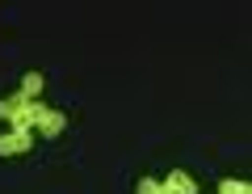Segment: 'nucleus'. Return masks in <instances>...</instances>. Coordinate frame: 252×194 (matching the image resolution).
I'll return each instance as SVG.
<instances>
[{"instance_id": "423d86ee", "label": "nucleus", "mask_w": 252, "mask_h": 194, "mask_svg": "<svg viewBox=\"0 0 252 194\" xmlns=\"http://www.w3.org/2000/svg\"><path fill=\"white\" fill-rule=\"evenodd\" d=\"M156 186H160V182H156V177H139L135 194H156Z\"/></svg>"}, {"instance_id": "20e7f679", "label": "nucleus", "mask_w": 252, "mask_h": 194, "mask_svg": "<svg viewBox=\"0 0 252 194\" xmlns=\"http://www.w3.org/2000/svg\"><path fill=\"white\" fill-rule=\"evenodd\" d=\"M42 84H46V80H42V72H26V76H21V89H17V93H21V97H34V102H38Z\"/></svg>"}, {"instance_id": "7ed1b4c3", "label": "nucleus", "mask_w": 252, "mask_h": 194, "mask_svg": "<svg viewBox=\"0 0 252 194\" xmlns=\"http://www.w3.org/2000/svg\"><path fill=\"white\" fill-rule=\"evenodd\" d=\"M164 186H168L172 194H198V182H193L189 173H181V169H172V173L164 177Z\"/></svg>"}, {"instance_id": "0eeeda50", "label": "nucleus", "mask_w": 252, "mask_h": 194, "mask_svg": "<svg viewBox=\"0 0 252 194\" xmlns=\"http://www.w3.org/2000/svg\"><path fill=\"white\" fill-rule=\"evenodd\" d=\"M156 194H172V190H168V186H164V182H160V186H156Z\"/></svg>"}, {"instance_id": "f257e3e1", "label": "nucleus", "mask_w": 252, "mask_h": 194, "mask_svg": "<svg viewBox=\"0 0 252 194\" xmlns=\"http://www.w3.org/2000/svg\"><path fill=\"white\" fill-rule=\"evenodd\" d=\"M0 118L9 122L13 131H42V135H59L63 127H67V118H63L59 110H51V106L34 102V97H21V93H13V97H4L0 102Z\"/></svg>"}, {"instance_id": "f03ea898", "label": "nucleus", "mask_w": 252, "mask_h": 194, "mask_svg": "<svg viewBox=\"0 0 252 194\" xmlns=\"http://www.w3.org/2000/svg\"><path fill=\"white\" fill-rule=\"evenodd\" d=\"M34 144V131H0V156H17V152H30Z\"/></svg>"}, {"instance_id": "39448f33", "label": "nucleus", "mask_w": 252, "mask_h": 194, "mask_svg": "<svg viewBox=\"0 0 252 194\" xmlns=\"http://www.w3.org/2000/svg\"><path fill=\"white\" fill-rule=\"evenodd\" d=\"M219 194H252L248 182H235V177H227V182H219Z\"/></svg>"}]
</instances>
